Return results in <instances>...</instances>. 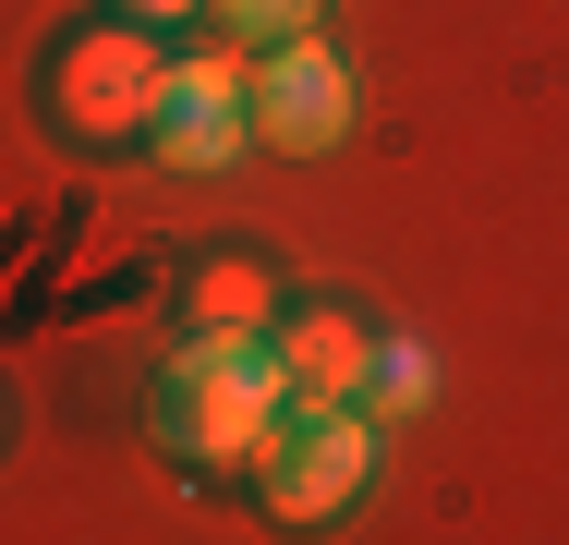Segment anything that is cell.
I'll return each mask as SVG.
<instances>
[{"label": "cell", "instance_id": "obj_9", "mask_svg": "<svg viewBox=\"0 0 569 545\" xmlns=\"http://www.w3.org/2000/svg\"><path fill=\"white\" fill-rule=\"evenodd\" d=\"M316 12H328V0H219L230 49H254V61H267V49H291V37H316Z\"/></svg>", "mask_w": 569, "mask_h": 545}, {"label": "cell", "instance_id": "obj_1", "mask_svg": "<svg viewBox=\"0 0 569 545\" xmlns=\"http://www.w3.org/2000/svg\"><path fill=\"white\" fill-rule=\"evenodd\" d=\"M291 425V376H279V339H230L194 327L158 376V436L207 473H254V448Z\"/></svg>", "mask_w": 569, "mask_h": 545}, {"label": "cell", "instance_id": "obj_5", "mask_svg": "<svg viewBox=\"0 0 569 545\" xmlns=\"http://www.w3.org/2000/svg\"><path fill=\"white\" fill-rule=\"evenodd\" d=\"M170 170H230L242 146H254V61H170V98H158V133H146Z\"/></svg>", "mask_w": 569, "mask_h": 545}, {"label": "cell", "instance_id": "obj_8", "mask_svg": "<svg viewBox=\"0 0 569 545\" xmlns=\"http://www.w3.org/2000/svg\"><path fill=\"white\" fill-rule=\"evenodd\" d=\"M425 400H437V351H425V339H388V351H376V388H363V413H376V425H412Z\"/></svg>", "mask_w": 569, "mask_h": 545}, {"label": "cell", "instance_id": "obj_10", "mask_svg": "<svg viewBox=\"0 0 569 545\" xmlns=\"http://www.w3.org/2000/svg\"><path fill=\"white\" fill-rule=\"evenodd\" d=\"M110 12H133V24H182V12H219V0H110Z\"/></svg>", "mask_w": 569, "mask_h": 545}, {"label": "cell", "instance_id": "obj_4", "mask_svg": "<svg viewBox=\"0 0 569 545\" xmlns=\"http://www.w3.org/2000/svg\"><path fill=\"white\" fill-rule=\"evenodd\" d=\"M351 121H363V86H351V61L328 49V37H291V49L254 61V146H279V158H328Z\"/></svg>", "mask_w": 569, "mask_h": 545}, {"label": "cell", "instance_id": "obj_6", "mask_svg": "<svg viewBox=\"0 0 569 545\" xmlns=\"http://www.w3.org/2000/svg\"><path fill=\"white\" fill-rule=\"evenodd\" d=\"M376 327L340 316V304H303V316H279V376H291V413H363V388H376Z\"/></svg>", "mask_w": 569, "mask_h": 545}, {"label": "cell", "instance_id": "obj_7", "mask_svg": "<svg viewBox=\"0 0 569 545\" xmlns=\"http://www.w3.org/2000/svg\"><path fill=\"white\" fill-rule=\"evenodd\" d=\"M194 327H230V339H279V304H267V267L254 255H219L194 279Z\"/></svg>", "mask_w": 569, "mask_h": 545}, {"label": "cell", "instance_id": "obj_2", "mask_svg": "<svg viewBox=\"0 0 569 545\" xmlns=\"http://www.w3.org/2000/svg\"><path fill=\"white\" fill-rule=\"evenodd\" d=\"M158 98H170V61H158V24H73L61 49H49V121L73 133V146H133V133H158Z\"/></svg>", "mask_w": 569, "mask_h": 545}, {"label": "cell", "instance_id": "obj_3", "mask_svg": "<svg viewBox=\"0 0 569 545\" xmlns=\"http://www.w3.org/2000/svg\"><path fill=\"white\" fill-rule=\"evenodd\" d=\"M363 485H376V413H291L254 448V509L279 534H316V522L363 509Z\"/></svg>", "mask_w": 569, "mask_h": 545}]
</instances>
